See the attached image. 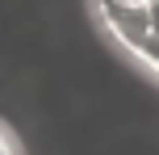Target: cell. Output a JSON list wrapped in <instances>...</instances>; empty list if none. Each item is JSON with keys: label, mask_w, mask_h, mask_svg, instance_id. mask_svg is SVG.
<instances>
[{"label": "cell", "mask_w": 159, "mask_h": 155, "mask_svg": "<svg viewBox=\"0 0 159 155\" xmlns=\"http://www.w3.org/2000/svg\"><path fill=\"white\" fill-rule=\"evenodd\" d=\"M113 21V30L151 63H159V0H147L138 13H105Z\"/></svg>", "instance_id": "cell-1"}, {"label": "cell", "mask_w": 159, "mask_h": 155, "mask_svg": "<svg viewBox=\"0 0 159 155\" xmlns=\"http://www.w3.org/2000/svg\"><path fill=\"white\" fill-rule=\"evenodd\" d=\"M101 4H105V13H138L147 0H101Z\"/></svg>", "instance_id": "cell-2"}, {"label": "cell", "mask_w": 159, "mask_h": 155, "mask_svg": "<svg viewBox=\"0 0 159 155\" xmlns=\"http://www.w3.org/2000/svg\"><path fill=\"white\" fill-rule=\"evenodd\" d=\"M0 155H17V143H13V134L0 126Z\"/></svg>", "instance_id": "cell-3"}]
</instances>
